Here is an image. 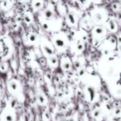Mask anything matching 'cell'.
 I'll list each match as a JSON object with an SVG mask.
<instances>
[{
    "label": "cell",
    "instance_id": "15",
    "mask_svg": "<svg viewBox=\"0 0 121 121\" xmlns=\"http://www.w3.org/2000/svg\"><path fill=\"white\" fill-rule=\"evenodd\" d=\"M95 18L96 19V20L98 21H100L102 18V16L100 14H96L95 15Z\"/></svg>",
    "mask_w": 121,
    "mask_h": 121
},
{
    "label": "cell",
    "instance_id": "26",
    "mask_svg": "<svg viewBox=\"0 0 121 121\" xmlns=\"http://www.w3.org/2000/svg\"><path fill=\"white\" fill-rule=\"evenodd\" d=\"M2 4H3L4 7H7V5H8V1H4V2H2Z\"/></svg>",
    "mask_w": 121,
    "mask_h": 121
},
{
    "label": "cell",
    "instance_id": "4",
    "mask_svg": "<svg viewBox=\"0 0 121 121\" xmlns=\"http://www.w3.org/2000/svg\"><path fill=\"white\" fill-rule=\"evenodd\" d=\"M44 15L46 18H52V17H53V12L51 10H50V9H47V10L45 11Z\"/></svg>",
    "mask_w": 121,
    "mask_h": 121
},
{
    "label": "cell",
    "instance_id": "8",
    "mask_svg": "<svg viewBox=\"0 0 121 121\" xmlns=\"http://www.w3.org/2000/svg\"><path fill=\"white\" fill-rule=\"evenodd\" d=\"M37 98H38V99H39V102H40L41 104H44V101H45V99H44V98L43 96L41 95H40V94L38 95Z\"/></svg>",
    "mask_w": 121,
    "mask_h": 121
},
{
    "label": "cell",
    "instance_id": "27",
    "mask_svg": "<svg viewBox=\"0 0 121 121\" xmlns=\"http://www.w3.org/2000/svg\"><path fill=\"white\" fill-rule=\"evenodd\" d=\"M112 8H113V9H117V8H118V5H117V4H113V5H112Z\"/></svg>",
    "mask_w": 121,
    "mask_h": 121
},
{
    "label": "cell",
    "instance_id": "19",
    "mask_svg": "<svg viewBox=\"0 0 121 121\" xmlns=\"http://www.w3.org/2000/svg\"><path fill=\"white\" fill-rule=\"evenodd\" d=\"M0 70L1 71H5L6 70V66L5 64L2 63L0 65Z\"/></svg>",
    "mask_w": 121,
    "mask_h": 121
},
{
    "label": "cell",
    "instance_id": "30",
    "mask_svg": "<svg viewBox=\"0 0 121 121\" xmlns=\"http://www.w3.org/2000/svg\"><path fill=\"white\" fill-rule=\"evenodd\" d=\"M118 43L119 44H121V37H118Z\"/></svg>",
    "mask_w": 121,
    "mask_h": 121
},
{
    "label": "cell",
    "instance_id": "14",
    "mask_svg": "<svg viewBox=\"0 0 121 121\" xmlns=\"http://www.w3.org/2000/svg\"><path fill=\"white\" fill-rule=\"evenodd\" d=\"M17 104V100H15V99H13L11 101V106L12 108H14L15 106Z\"/></svg>",
    "mask_w": 121,
    "mask_h": 121
},
{
    "label": "cell",
    "instance_id": "31",
    "mask_svg": "<svg viewBox=\"0 0 121 121\" xmlns=\"http://www.w3.org/2000/svg\"><path fill=\"white\" fill-rule=\"evenodd\" d=\"M46 115V117H47V119H49V114H48V113H46V115Z\"/></svg>",
    "mask_w": 121,
    "mask_h": 121
},
{
    "label": "cell",
    "instance_id": "3",
    "mask_svg": "<svg viewBox=\"0 0 121 121\" xmlns=\"http://www.w3.org/2000/svg\"><path fill=\"white\" fill-rule=\"evenodd\" d=\"M68 19L71 24H74L75 23V18H74V15L72 13H69L68 14Z\"/></svg>",
    "mask_w": 121,
    "mask_h": 121
},
{
    "label": "cell",
    "instance_id": "16",
    "mask_svg": "<svg viewBox=\"0 0 121 121\" xmlns=\"http://www.w3.org/2000/svg\"><path fill=\"white\" fill-rule=\"evenodd\" d=\"M41 5H42V3H41V2H40V1H39V2H35V4H34V7H35L36 8H40Z\"/></svg>",
    "mask_w": 121,
    "mask_h": 121
},
{
    "label": "cell",
    "instance_id": "12",
    "mask_svg": "<svg viewBox=\"0 0 121 121\" xmlns=\"http://www.w3.org/2000/svg\"><path fill=\"white\" fill-rule=\"evenodd\" d=\"M50 61L53 65H56L57 63V58L56 57L53 56L50 58Z\"/></svg>",
    "mask_w": 121,
    "mask_h": 121
},
{
    "label": "cell",
    "instance_id": "1",
    "mask_svg": "<svg viewBox=\"0 0 121 121\" xmlns=\"http://www.w3.org/2000/svg\"><path fill=\"white\" fill-rule=\"evenodd\" d=\"M87 91H88L89 93L91 100H93L95 99V89L93 87L90 86L87 89Z\"/></svg>",
    "mask_w": 121,
    "mask_h": 121
},
{
    "label": "cell",
    "instance_id": "11",
    "mask_svg": "<svg viewBox=\"0 0 121 121\" xmlns=\"http://www.w3.org/2000/svg\"><path fill=\"white\" fill-rule=\"evenodd\" d=\"M63 66L64 69L69 70L70 68L71 65H70V64L69 62H66V63H65L63 64Z\"/></svg>",
    "mask_w": 121,
    "mask_h": 121
},
{
    "label": "cell",
    "instance_id": "23",
    "mask_svg": "<svg viewBox=\"0 0 121 121\" xmlns=\"http://www.w3.org/2000/svg\"><path fill=\"white\" fill-rule=\"evenodd\" d=\"M110 42L112 44H115L116 43V39L114 37H111L110 39Z\"/></svg>",
    "mask_w": 121,
    "mask_h": 121
},
{
    "label": "cell",
    "instance_id": "25",
    "mask_svg": "<svg viewBox=\"0 0 121 121\" xmlns=\"http://www.w3.org/2000/svg\"><path fill=\"white\" fill-rule=\"evenodd\" d=\"M43 28H44V29H48V26L47 24H43Z\"/></svg>",
    "mask_w": 121,
    "mask_h": 121
},
{
    "label": "cell",
    "instance_id": "24",
    "mask_svg": "<svg viewBox=\"0 0 121 121\" xmlns=\"http://www.w3.org/2000/svg\"><path fill=\"white\" fill-rule=\"evenodd\" d=\"M85 70L84 69H81L80 71H79V74H80V76H83L84 75V74H85Z\"/></svg>",
    "mask_w": 121,
    "mask_h": 121
},
{
    "label": "cell",
    "instance_id": "9",
    "mask_svg": "<svg viewBox=\"0 0 121 121\" xmlns=\"http://www.w3.org/2000/svg\"><path fill=\"white\" fill-rule=\"evenodd\" d=\"M95 32L98 34H102L104 33V30L102 28H96L95 30Z\"/></svg>",
    "mask_w": 121,
    "mask_h": 121
},
{
    "label": "cell",
    "instance_id": "5",
    "mask_svg": "<svg viewBox=\"0 0 121 121\" xmlns=\"http://www.w3.org/2000/svg\"><path fill=\"white\" fill-rule=\"evenodd\" d=\"M9 86H10L11 89L13 90V91H16V90L17 89V87H18L17 83L14 81L11 82L10 83H9Z\"/></svg>",
    "mask_w": 121,
    "mask_h": 121
},
{
    "label": "cell",
    "instance_id": "32",
    "mask_svg": "<svg viewBox=\"0 0 121 121\" xmlns=\"http://www.w3.org/2000/svg\"><path fill=\"white\" fill-rule=\"evenodd\" d=\"M83 39L84 40H86V39H87V37H86V36L83 37Z\"/></svg>",
    "mask_w": 121,
    "mask_h": 121
},
{
    "label": "cell",
    "instance_id": "28",
    "mask_svg": "<svg viewBox=\"0 0 121 121\" xmlns=\"http://www.w3.org/2000/svg\"><path fill=\"white\" fill-rule=\"evenodd\" d=\"M106 108H107L108 110H111V105H109V104H106Z\"/></svg>",
    "mask_w": 121,
    "mask_h": 121
},
{
    "label": "cell",
    "instance_id": "18",
    "mask_svg": "<svg viewBox=\"0 0 121 121\" xmlns=\"http://www.w3.org/2000/svg\"><path fill=\"white\" fill-rule=\"evenodd\" d=\"M6 121H13V117L10 115H8L5 118Z\"/></svg>",
    "mask_w": 121,
    "mask_h": 121
},
{
    "label": "cell",
    "instance_id": "22",
    "mask_svg": "<svg viewBox=\"0 0 121 121\" xmlns=\"http://www.w3.org/2000/svg\"><path fill=\"white\" fill-rule=\"evenodd\" d=\"M121 113V110L120 109H117L115 110V113L116 115H119L120 113Z\"/></svg>",
    "mask_w": 121,
    "mask_h": 121
},
{
    "label": "cell",
    "instance_id": "29",
    "mask_svg": "<svg viewBox=\"0 0 121 121\" xmlns=\"http://www.w3.org/2000/svg\"><path fill=\"white\" fill-rule=\"evenodd\" d=\"M46 77H47V78H48V80H50L51 78H52V76H51V75L50 74H46Z\"/></svg>",
    "mask_w": 121,
    "mask_h": 121
},
{
    "label": "cell",
    "instance_id": "7",
    "mask_svg": "<svg viewBox=\"0 0 121 121\" xmlns=\"http://www.w3.org/2000/svg\"><path fill=\"white\" fill-rule=\"evenodd\" d=\"M109 27L110 28H111V30H114L116 28L115 23L112 20H111V21L109 22Z\"/></svg>",
    "mask_w": 121,
    "mask_h": 121
},
{
    "label": "cell",
    "instance_id": "17",
    "mask_svg": "<svg viewBox=\"0 0 121 121\" xmlns=\"http://www.w3.org/2000/svg\"><path fill=\"white\" fill-rule=\"evenodd\" d=\"M74 66H75L76 69H79L80 66H81V64H80V63L79 61H76L74 62Z\"/></svg>",
    "mask_w": 121,
    "mask_h": 121
},
{
    "label": "cell",
    "instance_id": "6",
    "mask_svg": "<svg viewBox=\"0 0 121 121\" xmlns=\"http://www.w3.org/2000/svg\"><path fill=\"white\" fill-rule=\"evenodd\" d=\"M44 49L46 53H47L48 55H52V54H53V50H52L49 47H48V46H45L44 47Z\"/></svg>",
    "mask_w": 121,
    "mask_h": 121
},
{
    "label": "cell",
    "instance_id": "20",
    "mask_svg": "<svg viewBox=\"0 0 121 121\" xmlns=\"http://www.w3.org/2000/svg\"><path fill=\"white\" fill-rule=\"evenodd\" d=\"M24 18V20L27 22H30L31 21V19H30V18L29 15H25V17Z\"/></svg>",
    "mask_w": 121,
    "mask_h": 121
},
{
    "label": "cell",
    "instance_id": "10",
    "mask_svg": "<svg viewBox=\"0 0 121 121\" xmlns=\"http://www.w3.org/2000/svg\"><path fill=\"white\" fill-rule=\"evenodd\" d=\"M100 115V109H96L93 112V116L95 118H98Z\"/></svg>",
    "mask_w": 121,
    "mask_h": 121
},
{
    "label": "cell",
    "instance_id": "2",
    "mask_svg": "<svg viewBox=\"0 0 121 121\" xmlns=\"http://www.w3.org/2000/svg\"><path fill=\"white\" fill-rule=\"evenodd\" d=\"M55 43L57 45V46L59 47H63L65 46V42L63 40L60 39H56L55 41Z\"/></svg>",
    "mask_w": 121,
    "mask_h": 121
},
{
    "label": "cell",
    "instance_id": "33",
    "mask_svg": "<svg viewBox=\"0 0 121 121\" xmlns=\"http://www.w3.org/2000/svg\"><path fill=\"white\" fill-rule=\"evenodd\" d=\"M39 121H43L41 120V119H40V120H39Z\"/></svg>",
    "mask_w": 121,
    "mask_h": 121
},
{
    "label": "cell",
    "instance_id": "21",
    "mask_svg": "<svg viewBox=\"0 0 121 121\" xmlns=\"http://www.w3.org/2000/svg\"><path fill=\"white\" fill-rule=\"evenodd\" d=\"M83 49V45L82 44L80 43L79 44H78V50L79 51H82Z\"/></svg>",
    "mask_w": 121,
    "mask_h": 121
},
{
    "label": "cell",
    "instance_id": "13",
    "mask_svg": "<svg viewBox=\"0 0 121 121\" xmlns=\"http://www.w3.org/2000/svg\"><path fill=\"white\" fill-rule=\"evenodd\" d=\"M37 39V36L35 34H31L30 36V40L31 41H35Z\"/></svg>",
    "mask_w": 121,
    "mask_h": 121
}]
</instances>
